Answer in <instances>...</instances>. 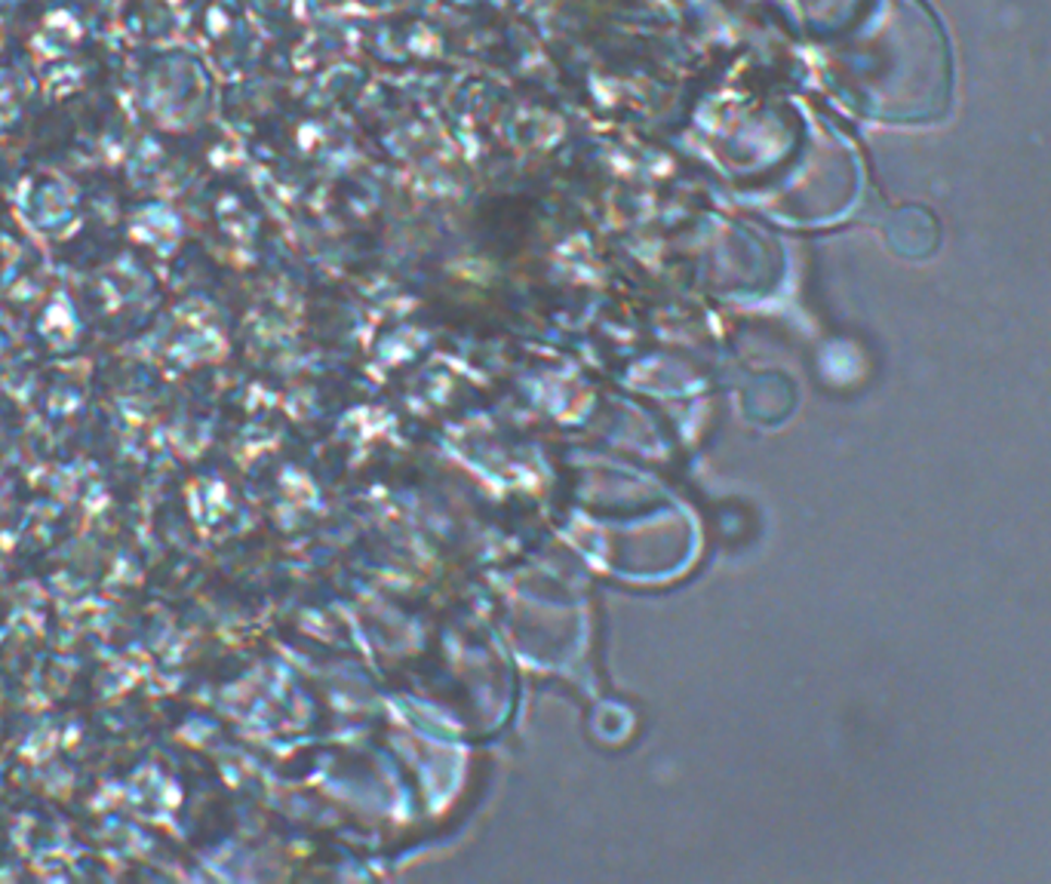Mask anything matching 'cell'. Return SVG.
Listing matches in <instances>:
<instances>
[{
    "mask_svg": "<svg viewBox=\"0 0 1051 884\" xmlns=\"http://www.w3.org/2000/svg\"><path fill=\"white\" fill-rule=\"evenodd\" d=\"M885 243L901 258H929L941 243V228L929 209L901 206L885 219Z\"/></svg>",
    "mask_w": 1051,
    "mask_h": 884,
    "instance_id": "6da1fadb",
    "label": "cell"
},
{
    "mask_svg": "<svg viewBox=\"0 0 1051 884\" xmlns=\"http://www.w3.org/2000/svg\"><path fill=\"white\" fill-rule=\"evenodd\" d=\"M750 403H754V412L762 415V421H781L793 408L796 396H793V388L784 378L772 375V378L762 381V393L750 396Z\"/></svg>",
    "mask_w": 1051,
    "mask_h": 884,
    "instance_id": "7a4b0ae2",
    "label": "cell"
}]
</instances>
